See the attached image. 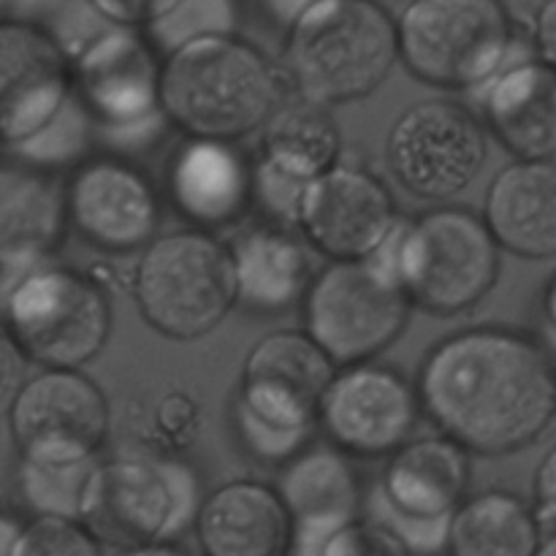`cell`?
I'll list each match as a JSON object with an SVG mask.
<instances>
[{
	"label": "cell",
	"instance_id": "cell-30",
	"mask_svg": "<svg viewBox=\"0 0 556 556\" xmlns=\"http://www.w3.org/2000/svg\"><path fill=\"white\" fill-rule=\"evenodd\" d=\"M237 25V0H177L161 20H155L141 33L155 47V52L166 58L199 38L233 36Z\"/></svg>",
	"mask_w": 556,
	"mask_h": 556
},
{
	"label": "cell",
	"instance_id": "cell-41",
	"mask_svg": "<svg viewBox=\"0 0 556 556\" xmlns=\"http://www.w3.org/2000/svg\"><path fill=\"white\" fill-rule=\"evenodd\" d=\"M119 556H201L190 548H182L179 543H161V546H141V548H125Z\"/></svg>",
	"mask_w": 556,
	"mask_h": 556
},
{
	"label": "cell",
	"instance_id": "cell-16",
	"mask_svg": "<svg viewBox=\"0 0 556 556\" xmlns=\"http://www.w3.org/2000/svg\"><path fill=\"white\" fill-rule=\"evenodd\" d=\"M337 367L302 329H277L253 342L231 407L299 434H318V407Z\"/></svg>",
	"mask_w": 556,
	"mask_h": 556
},
{
	"label": "cell",
	"instance_id": "cell-12",
	"mask_svg": "<svg viewBox=\"0 0 556 556\" xmlns=\"http://www.w3.org/2000/svg\"><path fill=\"white\" fill-rule=\"evenodd\" d=\"M68 231L103 255H139L161 233L163 193L134 157L96 150L63 174Z\"/></svg>",
	"mask_w": 556,
	"mask_h": 556
},
{
	"label": "cell",
	"instance_id": "cell-33",
	"mask_svg": "<svg viewBox=\"0 0 556 556\" xmlns=\"http://www.w3.org/2000/svg\"><path fill=\"white\" fill-rule=\"evenodd\" d=\"M318 556H410L402 548V543L394 535L378 527L369 519H356L348 527L337 530L324 546L318 548Z\"/></svg>",
	"mask_w": 556,
	"mask_h": 556
},
{
	"label": "cell",
	"instance_id": "cell-37",
	"mask_svg": "<svg viewBox=\"0 0 556 556\" xmlns=\"http://www.w3.org/2000/svg\"><path fill=\"white\" fill-rule=\"evenodd\" d=\"M532 49L535 58L556 68V0H543L532 22Z\"/></svg>",
	"mask_w": 556,
	"mask_h": 556
},
{
	"label": "cell",
	"instance_id": "cell-25",
	"mask_svg": "<svg viewBox=\"0 0 556 556\" xmlns=\"http://www.w3.org/2000/svg\"><path fill=\"white\" fill-rule=\"evenodd\" d=\"M481 217L503 253L525 261L556 258V161H514L500 168Z\"/></svg>",
	"mask_w": 556,
	"mask_h": 556
},
{
	"label": "cell",
	"instance_id": "cell-20",
	"mask_svg": "<svg viewBox=\"0 0 556 556\" xmlns=\"http://www.w3.org/2000/svg\"><path fill=\"white\" fill-rule=\"evenodd\" d=\"M293 525V552L318 556V548L337 530L364 516L367 481L356 462L329 443H318L293 456L271 483Z\"/></svg>",
	"mask_w": 556,
	"mask_h": 556
},
{
	"label": "cell",
	"instance_id": "cell-32",
	"mask_svg": "<svg viewBox=\"0 0 556 556\" xmlns=\"http://www.w3.org/2000/svg\"><path fill=\"white\" fill-rule=\"evenodd\" d=\"M199 429H201L199 402H195L190 394H185V391H168V394L152 407L150 434H144L139 443L168 451V454H182L188 445H193Z\"/></svg>",
	"mask_w": 556,
	"mask_h": 556
},
{
	"label": "cell",
	"instance_id": "cell-1",
	"mask_svg": "<svg viewBox=\"0 0 556 556\" xmlns=\"http://www.w3.org/2000/svg\"><path fill=\"white\" fill-rule=\"evenodd\" d=\"M421 416L470 456H510L556 421V362L525 329L478 324L429 345L418 364Z\"/></svg>",
	"mask_w": 556,
	"mask_h": 556
},
{
	"label": "cell",
	"instance_id": "cell-35",
	"mask_svg": "<svg viewBox=\"0 0 556 556\" xmlns=\"http://www.w3.org/2000/svg\"><path fill=\"white\" fill-rule=\"evenodd\" d=\"M27 378V358L11 340L5 326L0 324V421L9 416V407L14 402L16 391L22 389Z\"/></svg>",
	"mask_w": 556,
	"mask_h": 556
},
{
	"label": "cell",
	"instance_id": "cell-7",
	"mask_svg": "<svg viewBox=\"0 0 556 556\" xmlns=\"http://www.w3.org/2000/svg\"><path fill=\"white\" fill-rule=\"evenodd\" d=\"M163 58L141 30L103 25L71 52L74 98L106 152L130 157L168 134L161 106Z\"/></svg>",
	"mask_w": 556,
	"mask_h": 556
},
{
	"label": "cell",
	"instance_id": "cell-3",
	"mask_svg": "<svg viewBox=\"0 0 556 556\" xmlns=\"http://www.w3.org/2000/svg\"><path fill=\"white\" fill-rule=\"evenodd\" d=\"M291 96L334 109L364 101L400 63L396 16L380 0H320L286 27Z\"/></svg>",
	"mask_w": 556,
	"mask_h": 556
},
{
	"label": "cell",
	"instance_id": "cell-28",
	"mask_svg": "<svg viewBox=\"0 0 556 556\" xmlns=\"http://www.w3.org/2000/svg\"><path fill=\"white\" fill-rule=\"evenodd\" d=\"M96 459H25L16 456L14 483L33 519L81 521L90 500Z\"/></svg>",
	"mask_w": 556,
	"mask_h": 556
},
{
	"label": "cell",
	"instance_id": "cell-24",
	"mask_svg": "<svg viewBox=\"0 0 556 556\" xmlns=\"http://www.w3.org/2000/svg\"><path fill=\"white\" fill-rule=\"evenodd\" d=\"M237 307L255 315L296 309L315 275L313 250L293 226L255 220L228 239Z\"/></svg>",
	"mask_w": 556,
	"mask_h": 556
},
{
	"label": "cell",
	"instance_id": "cell-6",
	"mask_svg": "<svg viewBox=\"0 0 556 556\" xmlns=\"http://www.w3.org/2000/svg\"><path fill=\"white\" fill-rule=\"evenodd\" d=\"M0 324L27 364L85 369L106 351L114 307L96 275L52 258L0 282Z\"/></svg>",
	"mask_w": 556,
	"mask_h": 556
},
{
	"label": "cell",
	"instance_id": "cell-23",
	"mask_svg": "<svg viewBox=\"0 0 556 556\" xmlns=\"http://www.w3.org/2000/svg\"><path fill=\"white\" fill-rule=\"evenodd\" d=\"M478 101L486 134L516 161H556V68L538 58L510 60Z\"/></svg>",
	"mask_w": 556,
	"mask_h": 556
},
{
	"label": "cell",
	"instance_id": "cell-43",
	"mask_svg": "<svg viewBox=\"0 0 556 556\" xmlns=\"http://www.w3.org/2000/svg\"><path fill=\"white\" fill-rule=\"evenodd\" d=\"M0 508H9V503H5V492H3V486H0Z\"/></svg>",
	"mask_w": 556,
	"mask_h": 556
},
{
	"label": "cell",
	"instance_id": "cell-13",
	"mask_svg": "<svg viewBox=\"0 0 556 556\" xmlns=\"http://www.w3.org/2000/svg\"><path fill=\"white\" fill-rule=\"evenodd\" d=\"M416 383L380 358L337 367L318 407V432L348 459H389L416 438Z\"/></svg>",
	"mask_w": 556,
	"mask_h": 556
},
{
	"label": "cell",
	"instance_id": "cell-27",
	"mask_svg": "<svg viewBox=\"0 0 556 556\" xmlns=\"http://www.w3.org/2000/svg\"><path fill=\"white\" fill-rule=\"evenodd\" d=\"M541 538L532 503L508 489H483L451 516L445 556H532Z\"/></svg>",
	"mask_w": 556,
	"mask_h": 556
},
{
	"label": "cell",
	"instance_id": "cell-15",
	"mask_svg": "<svg viewBox=\"0 0 556 556\" xmlns=\"http://www.w3.org/2000/svg\"><path fill=\"white\" fill-rule=\"evenodd\" d=\"M400 220L386 179L362 163L340 161L304 185L293 228L326 261H364L389 242Z\"/></svg>",
	"mask_w": 556,
	"mask_h": 556
},
{
	"label": "cell",
	"instance_id": "cell-2",
	"mask_svg": "<svg viewBox=\"0 0 556 556\" xmlns=\"http://www.w3.org/2000/svg\"><path fill=\"white\" fill-rule=\"evenodd\" d=\"M288 98L280 63L239 33L199 38L163 58V114L190 139L239 144L258 134Z\"/></svg>",
	"mask_w": 556,
	"mask_h": 556
},
{
	"label": "cell",
	"instance_id": "cell-5",
	"mask_svg": "<svg viewBox=\"0 0 556 556\" xmlns=\"http://www.w3.org/2000/svg\"><path fill=\"white\" fill-rule=\"evenodd\" d=\"M204 481L182 454L130 443L101 456L85 525L119 552L182 541L193 532Z\"/></svg>",
	"mask_w": 556,
	"mask_h": 556
},
{
	"label": "cell",
	"instance_id": "cell-17",
	"mask_svg": "<svg viewBox=\"0 0 556 556\" xmlns=\"http://www.w3.org/2000/svg\"><path fill=\"white\" fill-rule=\"evenodd\" d=\"M74 96L71 54L47 25L0 16V147L16 150Z\"/></svg>",
	"mask_w": 556,
	"mask_h": 556
},
{
	"label": "cell",
	"instance_id": "cell-22",
	"mask_svg": "<svg viewBox=\"0 0 556 556\" xmlns=\"http://www.w3.org/2000/svg\"><path fill=\"white\" fill-rule=\"evenodd\" d=\"M193 535L201 556H288L293 525L271 483L233 478L204 494Z\"/></svg>",
	"mask_w": 556,
	"mask_h": 556
},
{
	"label": "cell",
	"instance_id": "cell-18",
	"mask_svg": "<svg viewBox=\"0 0 556 556\" xmlns=\"http://www.w3.org/2000/svg\"><path fill=\"white\" fill-rule=\"evenodd\" d=\"M383 462L367 486L364 516L451 521L472 492V456L440 432L416 434Z\"/></svg>",
	"mask_w": 556,
	"mask_h": 556
},
{
	"label": "cell",
	"instance_id": "cell-38",
	"mask_svg": "<svg viewBox=\"0 0 556 556\" xmlns=\"http://www.w3.org/2000/svg\"><path fill=\"white\" fill-rule=\"evenodd\" d=\"M538 324H541V334L538 340L548 348V353L556 362V271L543 286L541 299H538Z\"/></svg>",
	"mask_w": 556,
	"mask_h": 556
},
{
	"label": "cell",
	"instance_id": "cell-11",
	"mask_svg": "<svg viewBox=\"0 0 556 556\" xmlns=\"http://www.w3.org/2000/svg\"><path fill=\"white\" fill-rule=\"evenodd\" d=\"M489 157L478 112L454 98H427L400 112L386 136V163L413 199L448 204L465 193Z\"/></svg>",
	"mask_w": 556,
	"mask_h": 556
},
{
	"label": "cell",
	"instance_id": "cell-40",
	"mask_svg": "<svg viewBox=\"0 0 556 556\" xmlns=\"http://www.w3.org/2000/svg\"><path fill=\"white\" fill-rule=\"evenodd\" d=\"M315 3H320V0H264V5H266V11L271 14V20L280 22L282 27L293 25V22H296L304 11L313 9Z\"/></svg>",
	"mask_w": 556,
	"mask_h": 556
},
{
	"label": "cell",
	"instance_id": "cell-19",
	"mask_svg": "<svg viewBox=\"0 0 556 556\" xmlns=\"http://www.w3.org/2000/svg\"><path fill=\"white\" fill-rule=\"evenodd\" d=\"M163 204L188 228L239 226L253 212V155L233 141L185 136L166 161Z\"/></svg>",
	"mask_w": 556,
	"mask_h": 556
},
{
	"label": "cell",
	"instance_id": "cell-44",
	"mask_svg": "<svg viewBox=\"0 0 556 556\" xmlns=\"http://www.w3.org/2000/svg\"><path fill=\"white\" fill-rule=\"evenodd\" d=\"M288 556H313V554H304V552H291Z\"/></svg>",
	"mask_w": 556,
	"mask_h": 556
},
{
	"label": "cell",
	"instance_id": "cell-4",
	"mask_svg": "<svg viewBox=\"0 0 556 556\" xmlns=\"http://www.w3.org/2000/svg\"><path fill=\"white\" fill-rule=\"evenodd\" d=\"M389 258L413 309L459 318L494 291L503 250L470 206L434 204L405 220L378 250Z\"/></svg>",
	"mask_w": 556,
	"mask_h": 556
},
{
	"label": "cell",
	"instance_id": "cell-34",
	"mask_svg": "<svg viewBox=\"0 0 556 556\" xmlns=\"http://www.w3.org/2000/svg\"><path fill=\"white\" fill-rule=\"evenodd\" d=\"M177 0H87L92 14L112 27H130L147 30L155 20H161Z\"/></svg>",
	"mask_w": 556,
	"mask_h": 556
},
{
	"label": "cell",
	"instance_id": "cell-36",
	"mask_svg": "<svg viewBox=\"0 0 556 556\" xmlns=\"http://www.w3.org/2000/svg\"><path fill=\"white\" fill-rule=\"evenodd\" d=\"M532 497H535L532 508H535L543 532L556 530V445L548 448V454L538 465L535 481H532Z\"/></svg>",
	"mask_w": 556,
	"mask_h": 556
},
{
	"label": "cell",
	"instance_id": "cell-14",
	"mask_svg": "<svg viewBox=\"0 0 556 556\" xmlns=\"http://www.w3.org/2000/svg\"><path fill=\"white\" fill-rule=\"evenodd\" d=\"M9 432L25 459H96L112 432V407L85 369H38L9 407Z\"/></svg>",
	"mask_w": 556,
	"mask_h": 556
},
{
	"label": "cell",
	"instance_id": "cell-8",
	"mask_svg": "<svg viewBox=\"0 0 556 556\" xmlns=\"http://www.w3.org/2000/svg\"><path fill=\"white\" fill-rule=\"evenodd\" d=\"M130 291L155 334L204 340L237 307L228 242L201 228L161 231L136 258Z\"/></svg>",
	"mask_w": 556,
	"mask_h": 556
},
{
	"label": "cell",
	"instance_id": "cell-10",
	"mask_svg": "<svg viewBox=\"0 0 556 556\" xmlns=\"http://www.w3.org/2000/svg\"><path fill=\"white\" fill-rule=\"evenodd\" d=\"M302 331L334 367L375 362L400 342L413 307L383 253L364 261H326L302 304Z\"/></svg>",
	"mask_w": 556,
	"mask_h": 556
},
{
	"label": "cell",
	"instance_id": "cell-21",
	"mask_svg": "<svg viewBox=\"0 0 556 556\" xmlns=\"http://www.w3.org/2000/svg\"><path fill=\"white\" fill-rule=\"evenodd\" d=\"M65 237L63 177L0 155V282L52 261Z\"/></svg>",
	"mask_w": 556,
	"mask_h": 556
},
{
	"label": "cell",
	"instance_id": "cell-9",
	"mask_svg": "<svg viewBox=\"0 0 556 556\" xmlns=\"http://www.w3.org/2000/svg\"><path fill=\"white\" fill-rule=\"evenodd\" d=\"M396 47L413 79L478 92L514 60L516 20L505 0H410L396 16Z\"/></svg>",
	"mask_w": 556,
	"mask_h": 556
},
{
	"label": "cell",
	"instance_id": "cell-29",
	"mask_svg": "<svg viewBox=\"0 0 556 556\" xmlns=\"http://www.w3.org/2000/svg\"><path fill=\"white\" fill-rule=\"evenodd\" d=\"M96 130L76 98L65 103L63 112L52 119L43 130H38L30 141L11 150V155L20 161L30 163V166L43 168L52 174H68L76 163L85 161L90 152H96Z\"/></svg>",
	"mask_w": 556,
	"mask_h": 556
},
{
	"label": "cell",
	"instance_id": "cell-26",
	"mask_svg": "<svg viewBox=\"0 0 556 556\" xmlns=\"http://www.w3.org/2000/svg\"><path fill=\"white\" fill-rule=\"evenodd\" d=\"M342 130L331 109L291 96L258 130L255 161L296 185H307L342 161Z\"/></svg>",
	"mask_w": 556,
	"mask_h": 556
},
{
	"label": "cell",
	"instance_id": "cell-31",
	"mask_svg": "<svg viewBox=\"0 0 556 556\" xmlns=\"http://www.w3.org/2000/svg\"><path fill=\"white\" fill-rule=\"evenodd\" d=\"M16 556H106L85 521L30 519L22 527Z\"/></svg>",
	"mask_w": 556,
	"mask_h": 556
},
{
	"label": "cell",
	"instance_id": "cell-42",
	"mask_svg": "<svg viewBox=\"0 0 556 556\" xmlns=\"http://www.w3.org/2000/svg\"><path fill=\"white\" fill-rule=\"evenodd\" d=\"M532 556H556V530L543 532L541 543H538L535 554H532Z\"/></svg>",
	"mask_w": 556,
	"mask_h": 556
},
{
	"label": "cell",
	"instance_id": "cell-39",
	"mask_svg": "<svg viewBox=\"0 0 556 556\" xmlns=\"http://www.w3.org/2000/svg\"><path fill=\"white\" fill-rule=\"evenodd\" d=\"M25 521L11 508H0V556H16Z\"/></svg>",
	"mask_w": 556,
	"mask_h": 556
}]
</instances>
